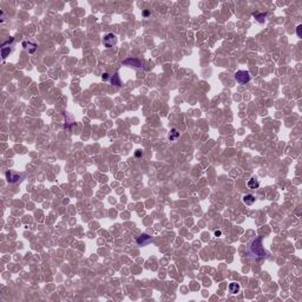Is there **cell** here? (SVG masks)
I'll list each match as a JSON object with an SVG mask.
<instances>
[{
	"label": "cell",
	"mask_w": 302,
	"mask_h": 302,
	"mask_svg": "<svg viewBox=\"0 0 302 302\" xmlns=\"http://www.w3.org/2000/svg\"><path fill=\"white\" fill-rule=\"evenodd\" d=\"M250 250L257 257H264L267 255V251L262 247V237L261 236L253 241V243L250 244Z\"/></svg>",
	"instance_id": "cell-1"
},
{
	"label": "cell",
	"mask_w": 302,
	"mask_h": 302,
	"mask_svg": "<svg viewBox=\"0 0 302 302\" xmlns=\"http://www.w3.org/2000/svg\"><path fill=\"white\" fill-rule=\"evenodd\" d=\"M235 79L240 84H247L250 82V73L246 70H240L235 73Z\"/></svg>",
	"instance_id": "cell-2"
},
{
	"label": "cell",
	"mask_w": 302,
	"mask_h": 302,
	"mask_svg": "<svg viewBox=\"0 0 302 302\" xmlns=\"http://www.w3.org/2000/svg\"><path fill=\"white\" fill-rule=\"evenodd\" d=\"M103 43H104V46L105 47H112L113 45H116L117 43V37L112 33H107L104 39H103Z\"/></svg>",
	"instance_id": "cell-3"
},
{
	"label": "cell",
	"mask_w": 302,
	"mask_h": 302,
	"mask_svg": "<svg viewBox=\"0 0 302 302\" xmlns=\"http://www.w3.org/2000/svg\"><path fill=\"white\" fill-rule=\"evenodd\" d=\"M21 175L20 174H17V172H13V171H7L6 172V178L9 183H18L21 181Z\"/></svg>",
	"instance_id": "cell-4"
},
{
	"label": "cell",
	"mask_w": 302,
	"mask_h": 302,
	"mask_svg": "<svg viewBox=\"0 0 302 302\" xmlns=\"http://www.w3.org/2000/svg\"><path fill=\"white\" fill-rule=\"evenodd\" d=\"M151 242V237L149 236V235H146V234H143V235H140L138 238H137V243L139 244V246H146L148 243H150Z\"/></svg>",
	"instance_id": "cell-5"
},
{
	"label": "cell",
	"mask_w": 302,
	"mask_h": 302,
	"mask_svg": "<svg viewBox=\"0 0 302 302\" xmlns=\"http://www.w3.org/2000/svg\"><path fill=\"white\" fill-rule=\"evenodd\" d=\"M22 46H24L25 49H27L30 53H34L35 50H37V44L31 43V41H24V43H22Z\"/></svg>",
	"instance_id": "cell-6"
},
{
	"label": "cell",
	"mask_w": 302,
	"mask_h": 302,
	"mask_svg": "<svg viewBox=\"0 0 302 302\" xmlns=\"http://www.w3.org/2000/svg\"><path fill=\"white\" fill-rule=\"evenodd\" d=\"M242 201L243 203L246 204V205H253L255 201H256V198H255V196H253V195H244L243 196V198H242Z\"/></svg>",
	"instance_id": "cell-7"
},
{
	"label": "cell",
	"mask_w": 302,
	"mask_h": 302,
	"mask_svg": "<svg viewBox=\"0 0 302 302\" xmlns=\"http://www.w3.org/2000/svg\"><path fill=\"white\" fill-rule=\"evenodd\" d=\"M123 64L124 65H133L135 67H142V63L139 62V60H137V59H132V58H130V59H126L125 62H123Z\"/></svg>",
	"instance_id": "cell-8"
},
{
	"label": "cell",
	"mask_w": 302,
	"mask_h": 302,
	"mask_svg": "<svg viewBox=\"0 0 302 302\" xmlns=\"http://www.w3.org/2000/svg\"><path fill=\"white\" fill-rule=\"evenodd\" d=\"M248 187H249L250 189H259V187H260L259 180H256L255 177H251V178L248 181Z\"/></svg>",
	"instance_id": "cell-9"
},
{
	"label": "cell",
	"mask_w": 302,
	"mask_h": 302,
	"mask_svg": "<svg viewBox=\"0 0 302 302\" xmlns=\"http://www.w3.org/2000/svg\"><path fill=\"white\" fill-rule=\"evenodd\" d=\"M240 289H241V287L236 282H232L229 285V293H231V294H237L240 292Z\"/></svg>",
	"instance_id": "cell-10"
},
{
	"label": "cell",
	"mask_w": 302,
	"mask_h": 302,
	"mask_svg": "<svg viewBox=\"0 0 302 302\" xmlns=\"http://www.w3.org/2000/svg\"><path fill=\"white\" fill-rule=\"evenodd\" d=\"M178 137H180V132H178L176 129H171V131H170V133H169V139H170L171 142H175V140H177Z\"/></svg>",
	"instance_id": "cell-11"
},
{
	"label": "cell",
	"mask_w": 302,
	"mask_h": 302,
	"mask_svg": "<svg viewBox=\"0 0 302 302\" xmlns=\"http://www.w3.org/2000/svg\"><path fill=\"white\" fill-rule=\"evenodd\" d=\"M254 17H255V19H256L259 22L262 24V22H264L267 14H266V13H254Z\"/></svg>",
	"instance_id": "cell-12"
},
{
	"label": "cell",
	"mask_w": 302,
	"mask_h": 302,
	"mask_svg": "<svg viewBox=\"0 0 302 302\" xmlns=\"http://www.w3.org/2000/svg\"><path fill=\"white\" fill-rule=\"evenodd\" d=\"M111 83H112L113 85H116V86H120V85H122V84H120V79H119L118 73H114V75L112 76V78H111Z\"/></svg>",
	"instance_id": "cell-13"
},
{
	"label": "cell",
	"mask_w": 302,
	"mask_h": 302,
	"mask_svg": "<svg viewBox=\"0 0 302 302\" xmlns=\"http://www.w3.org/2000/svg\"><path fill=\"white\" fill-rule=\"evenodd\" d=\"M11 49L9 47H7V46H1V57L5 59L6 57H7V54L8 53H11Z\"/></svg>",
	"instance_id": "cell-14"
},
{
	"label": "cell",
	"mask_w": 302,
	"mask_h": 302,
	"mask_svg": "<svg viewBox=\"0 0 302 302\" xmlns=\"http://www.w3.org/2000/svg\"><path fill=\"white\" fill-rule=\"evenodd\" d=\"M109 78H110V75H109V73H106V72H105V73H103V75H101V79H103V80H105V82H106V80H109Z\"/></svg>",
	"instance_id": "cell-15"
},
{
	"label": "cell",
	"mask_w": 302,
	"mask_h": 302,
	"mask_svg": "<svg viewBox=\"0 0 302 302\" xmlns=\"http://www.w3.org/2000/svg\"><path fill=\"white\" fill-rule=\"evenodd\" d=\"M135 155H136V157H140V156H143V154H142V151H140V150H137V152H136Z\"/></svg>",
	"instance_id": "cell-16"
},
{
	"label": "cell",
	"mask_w": 302,
	"mask_h": 302,
	"mask_svg": "<svg viewBox=\"0 0 302 302\" xmlns=\"http://www.w3.org/2000/svg\"><path fill=\"white\" fill-rule=\"evenodd\" d=\"M221 235H222V231H221V230H216V231H215V236H217V237H219V236H221Z\"/></svg>",
	"instance_id": "cell-17"
},
{
	"label": "cell",
	"mask_w": 302,
	"mask_h": 302,
	"mask_svg": "<svg viewBox=\"0 0 302 302\" xmlns=\"http://www.w3.org/2000/svg\"><path fill=\"white\" fill-rule=\"evenodd\" d=\"M298 35H299V37H301V26H299V27H298Z\"/></svg>",
	"instance_id": "cell-18"
},
{
	"label": "cell",
	"mask_w": 302,
	"mask_h": 302,
	"mask_svg": "<svg viewBox=\"0 0 302 302\" xmlns=\"http://www.w3.org/2000/svg\"><path fill=\"white\" fill-rule=\"evenodd\" d=\"M143 14H144V17H148V15L150 14V12H149V11H145V12H144Z\"/></svg>",
	"instance_id": "cell-19"
}]
</instances>
